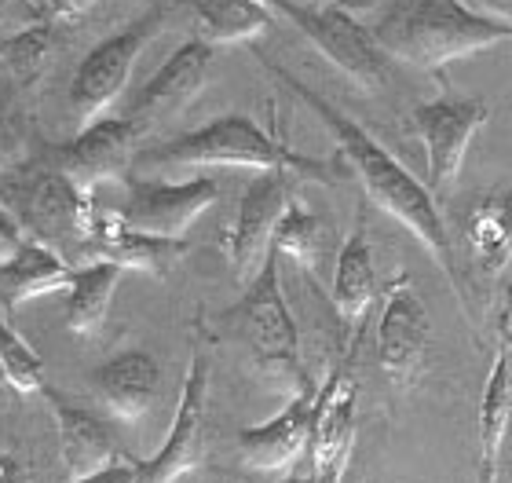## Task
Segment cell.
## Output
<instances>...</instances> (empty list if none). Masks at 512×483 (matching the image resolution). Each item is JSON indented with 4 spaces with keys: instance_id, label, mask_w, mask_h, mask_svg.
Returning a JSON list of instances; mask_svg holds the SVG:
<instances>
[{
    "instance_id": "obj_1",
    "label": "cell",
    "mask_w": 512,
    "mask_h": 483,
    "mask_svg": "<svg viewBox=\"0 0 512 483\" xmlns=\"http://www.w3.org/2000/svg\"><path fill=\"white\" fill-rule=\"evenodd\" d=\"M256 59H260V66L275 77L278 85H286L289 92H293L308 110H315V118L333 132L337 151H341L344 161L355 169L366 198H370L377 209H384L388 216H395V220L436 257L443 275H447L454 286H461V271H458V260H454V238H450L447 220L439 213V202H436V194L428 191V183L414 180L403 161L384 151L363 125H355L344 110H337L330 99H322L315 88H308L300 77L289 74L286 66H278L271 55L256 52Z\"/></svg>"
},
{
    "instance_id": "obj_2",
    "label": "cell",
    "mask_w": 512,
    "mask_h": 483,
    "mask_svg": "<svg viewBox=\"0 0 512 483\" xmlns=\"http://www.w3.org/2000/svg\"><path fill=\"white\" fill-rule=\"evenodd\" d=\"M374 37L388 59L417 70H439L512 41V26L483 15L465 0H392L377 19Z\"/></svg>"
},
{
    "instance_id": "obj_3",
    "label": "cell",
    "mask_w": 512,
    "mask_h": 483,
    "mask_svg": "<svg viewBox=\"0 0 512 483\" xmlns=\"http://www.w3.org/2000/svg\"><path fill=\"white\" fill-rule=\"evenodd\" d=\"M143 165L158 169H213V165H235V169H286L300 180L311 183H333L341 176L337 161L308 158L293 151L286 140L260 129L246 114H224L194 132H183L176 140L161 143L150 154H143Z\"/></svg>"
},
{
    "instance_id": "obj_4",
    "label": "cell",
    "mask_w": 512,
    "mask_h": 483,
    "mask_svg": "<svg viewBox=\"0 0 512 483\" xmlns=\"http://www.w3.org/2000/svg\"><path fill=\"white\" fill-rule=\"evenodd\" d=\"M278 260H282V253L271 246L264 268L256 271V279L246 286L238 308L227 319L238 326V337L253 355L256 370L275 388L293 396L308 385L311 377L304 374V363H300V333L297 319L286 304V293H282Z\"/></svg>"
},
{
    "instance_id": "obj_5",
    "label": "cell",
    "mask_w": 512,
    "mask_h": 483,
    "mask_svg": "<svg viewBox=\"0 0 512 483\" xmlns=\"http://www.w3.org/2000/svg\"><path fill=\"white\" fill-rule=\"evenodd\" d=\"M8 202V209H15V216H19V224L52 249L66 246V242L85 249L96 238L99 220H103L96 205V191L77 187L59 165L15 183Z\"/></svg>"
},
{
    "instance_id": "obj_6",
    "label": "cell",
    "mask_w": 512,
    "mask_h": 483,
    "mask_svg": "<svg viewBox=\"0 0 512 483\" xmlns=\"http://www.w3.org/2000/svg\"><path fill=\"white\" fill-rule=\"evenodd\" d=\"M165 22V8H150L147 15H139L136 22H128L125 30H118L114 37L99 41L92 52L81 59L74 81H70V110H74L77 125L85 129L92 121H99L107 114V107L125 92L132 66L143 55V48L150 44V37L161 30Z\"/></svg>"
},
{
    "instance_id": "obj_7",
    "label": "cell",
    "mask_w": 512,
    "mask_h": 483,
    "mask_svg": "<svg viewBox=\"0 0 512 483\" xmlns=\"http://www.w3.org/2000/svg\"><path fill=\"white\" fill-rule=\"evenodd\" d=\"M271 4L319 48L322 59H330L344 77H352L355 85H384L388 52L377 44L374 30H366L355 15H348L337 4H319V8H304V4H293V0H271Z\"/></svg>"
},
{
    "instance_id": "obj_8",
    "label": "cell",
    "mask_w": 512,
    "mask_h": 483,
    "mask_svg": "<svg viewBox=\"0 0 512 483\" xmlns=\"http://www.w3.org/2000/svg\"><path fill=\"white\" fill-rule=\"evenodd\" d=\"M491 103L480 96H439L432 103H421L410 114L417 140L425 143L428 158V191L436 194V202H447L454 194L465 151L472 136L487 125Z\"/></svg>"
},
{
    "instance_id": "obj_9",
    "label": "cell",
    "mask_w": 512,
    "mask_h": 483,
    "mask_svg": "<svg viewBox=\"0 0 512 483\" xmlns=\"http://www.w3.org/2000/svg\"><path fill=\"white\" fill-rule=\"evenodd\" d=\"M428 344H432V319L410 286V275L388 286L384 308L377 319V363L395 392H410L428 370Z\"/></svg>"
},
{
    "instance_id": "obj_10",
    "label": "cell",
    "mask_w": 512,
    "mask_h": 483,
    "mask_svg": "<svg viewBox=\"0 0 512 483\" xmlns=\"http://www.w3.org/2000/svg\"><path fill=\"white\" fill-rule=\"evenodd\" d=\"M300 176L286 169H271L260 172L253 183L246 187L242 202H238L235 224L227 231V260H231V271H235L238 282H253L256 271L264 268L267 253H271V238H275V227L286 213L289 198H293V183Z\"/></svg>"
},
{
    "instance_id": "obj_11",
    "label": "cell",
    "mask_w": 512,
    "mask_h": 483,
    "mask_svg": "<svg viewBox=\"0 0 512 483\" xmlns=\"http://www.w3.org/2000/svg\"><path fill=\"white\" fill-rule=\"evenodd\" d=\"M355 344L344 348V359L333 366L326 381L319 385V403H315V425H311V476L315 483H341L348 458L355 447V377L352 359Z\"/></svg>"
},
{
    "instance_id": "obj_12",
    "label": "cell",
    "mask_w": 512,
    "mask_h": 483,
    "mask_svg": "<svg viewBox=\"0 0 512 483\" xmlns=\"http://www.w3.org/2000/svg\"><path fill=\"white\" fill-rule=\"evenodd\" d=\"M128 194L118 216L128 227L147 231L161 238H183L191 224L205 209H213L220 198V187L209 176H194L183 183H158V180H125Z\"/></svg>"
},
{
    "instance_id": "obj_13",
    "label": "cell",
    "mask_w": 512,
    "mask_h": 483,
    "mask_svg": "<svg viewBox=\"0 0 512 483\" xmlns=\"http://www.w3.org/2000/svg\"><path fill=\"white\" fill-rule=\"evenodd\" d=\"M205 392H209V359L194 352L187 377H183L180 407L172 418V429L161 443V451L147 462H139L136 483H176L194 473L205 458Z\"/></svg>"
},
{
    "instance_id": "obj_14",
    "label": "cell",
    "mask_w": 512,
    "mask_h": 483,
    "mask_svg": "<svg viewBox=\"0 0 512 483\" xmlns=\"http://www.w3.org/2000/svg\"><path fill=\"white\" fill-rule=\"evenodd\" d=\"M139 136L143 129L132 118H99L66 143L59 154V169L85 191H96L99 183L125 180Z\"/></svg>"
},
{
    "instance_id": "obj_15",
    "label": "cell",
    "mask_w": 512,
    "mask_h": 483,
    "mask_svg": "<svg viewBox=\"0 0 512 483\" xmlns=\"http://www.w3.org/2000/svg\"><path fill=\"white\" fill-rule=\"evenodd\" d=\"M315 403H319V385H308L293 392L286 410L278 418L238 432V454L256 473H282L297 462L300 451L311 443V425H315Z\"/></svg>"
},
{
    "instance_id": "obj_16",
    "label": "cell",
    "mask_w": 512,
    "mask_h": 483,
    "mask_svg": "<svg viewBox=\"0 0 512 483\" xmlns=\"http://www.w3.org/2000/svg\"><path fill=\"white\" fill-rule=\"evenodd\" d=\"M44 399L52 407L55 432H59V458H63L66 483L88 480V476L103 473V469L125 458L118 436H114V425L107 418L66 403L63 396H55L52 388H44Z\"/></svg>"
},
{
    "instance_id": "obj_17",
    "label": "cell",
    "mask_w": 512,
    "mask_h": 483,
    "mask_svg": "<svg viewBox=\"0 0 512 483\" xmlns=\"http://www.w3.org/2000/svg\"><path fill=\"white\" fill-rule=\"evenodd\" d=\"M209 63H213V44L202 41V37L183 41L180 48L161 63L158 74L143 85V92L136 96V103H132V110H128L125 118L136 121L139 129H147L154 121L183 110L198 96V88L205 85Z\"/></svg>"
},
{
    "instance_id": "obj_18",
    "label": "cell",
    "mask_w": 512,
    "mask_h": 483,
    "mask_svg": "<svg viewBox=\"0 0 512 483\" xmlns=\"http://www.w3.org/2000/svg\"><path fill=\"white\" fill-rule=\"evenodd\" d=\"M88 385L118 425H139L158 399L161 366L143 348H128V352L110 355L107 363L96 366L88 374Z\"/></svg>"
},
{
    "instance_id": "obj_19",
    "label": "cell",
    "mask_w": 512,
    "mask_h": 483,
    "mask_svg": "<svg viewBox=\"0 0 512 483\" xmlns=\"http://www.w3.org/2000/svg\"><path fill=\"white\" fill-rule=\"evenodd\" d=\"M187 249H191L187 238H161V235H147V231H136L114 209V213H103L96 238L81 249V264L114 260L125 271H147V275L165 279L187 257Z\"/></svg>"
},
{
    "instance_id": "obj_20",
    "label": "cell",
    "mask_w": 512,
    "mask_h": 483,
    "mask_svg": "<svg viewBox=\"0 0 512 483\" xmlns=\"http://www.w3.org/2000/svg\"><path fill=\"white\" fill-rule=\"evenodd\" d=\"M509 312L502 319V344L494 355V366L487 374L480 399V465H476V483H498L502 473V451L512 421V341H509Z\"/></svg>"
},
{
    "instance_id": "obj_21",
    "label": "cell",
    "mask_w": 512,
    "mask_h": 483,
    "mask_svg": "<svg viewBox=\"0 0 512 483\" xmlns=\"http://www.w3.org/2000/svg\"><path fill=\"white\" fill-rule=\"evenodd\" d=\"M374 304V242H370V224L359 213L352 235L344 238L341 253H337V268H333V308L341 315L348 344H355L359 326Z\"/></svg>"
},
{
    "instance_id": "obj_22",
    "label": "cell",
    "mask_w": 512,
    "mask_h": 483,
    "mask_svg": "<svg viewBox=\"0 0 512 483\" xmlns=\"http://www.w3.org/2000/svg\"><path fill=\"white\" fill-rule=\"evenodd\" d=\"M77 268L66 264L48 242L41 238H26L19 257L0 268V304L15 312L22 304L48 297V293H66L74 282Z\"/></svg>"
},
{
    "instance_id": "obj_23",
    "label": "cell",
    "mask_w": 512,
    "mask_h": 483,
    "mask_svg": "<svg viewBox=\"0 0 512 483\" xmlns=\"http://www.w3.org/2000/svg\"><path fill=\"white\" fill-rule=\"evenodd\" d=\"M465 249L472 271L498 279L512 260V191L487 194L465 216Z\"/></svg>"
},
{
    "instance_id": "obj_24",
    "label": "cell",
    "mask_w": 512,
    "mask_h": 483,
    "mask_svg": "<svg viewBox=\"0 0 512 483\" xmlns=\"http://www.w3.org/2000/svg\"><path fill=\"white\" fill-rule=\"evenodd\" d=\"M125 268L114 260H92V264H77V275L66 290V330L74 337H96L103 330Z\"/></svg>"
},
{
    "instance_id": "obj_25",
    "label": "cell",
    "mask_w": 512,
    "mask_h": 483,
    "mask_svg": "<svg viewBox=\"0 0 512 483\" xmlns=\"http://www.w3.org/2000/svg\"><path fill=\"white\" fill-rule=\"evenodd\" d=\"M194 19H198V37L216 44L253 41L256 33L271 26V11L264 0H191Z\"/></svg>"
},
{
    "instance_id": "obj_26",
    "label": "cell",
    "mask_w": 512,
    "mask_h": 483,
    "mask_svg": "<svg viewBox=\"0 0 512 483\" xmlns=\"http://www.w3.org/2000/svg\"><path fill=\"white\" fill-rule=\"evenodd\" d=\"M52 30H55L52 19H37L0 44V74H4L8 85L15 88L37 85V77L44 74V66L52 59V48H55Z\"/></svg>"
},
{
    "instance_id": "obj_27",
    "label": "cell",
    "mask_w": 512,
    "mask_h": 483,
    "mask_svg": "<svg viewBox=\"0 0 512 483\" xmlns=\"http://www.w3.org/2000/svg\"><path fill=\"white\" fill-rule=\"evenodd\" d=\"M271 246H275L282 257L293 260L297 268L319 271L322 249H326V227H322L319 216L311 213L300 198H289L286 213H282V220H278V227H275Z\"/></svg>"
},
{
    "instance_id": "obj_28",
    "label": "cell",
    "mask_w": 512,
    "mask_h": 483,
    "mask_svg": "<svg viewBox=\"0 0 512 483\" xmlns=\"http://www.w3.org/2000/svg\"><path fill=\"white\" fill-rule=\"evenodd\" d=\"M0 370L8 377V388L19 396H37L48 388L44 385V359L4 319H0Z\"/></svg>"
},
{
    "instance_id": "obj_29",
    "label": "cell",
    "mask_w": 512,
    "mask_h": 483,
    "mask_svg": "<svg viewBox=\"0 0 512 483\" xmlns=\"http://www.w3.org/2000/svg\"><path fill=\"white\" fill-rule=\"evenodd\" d=\"M26 246V227L19 224V216L0 205V268L19 257V249Z\"/></svg>"
},
{
    "instance_id": "obj_30",
    "label": "cell",
    "mask_w": 512,
    "mask_h": 483,
    "mask_svg": "<svg viewBox=\"0 0 512 483\" xmlns=\"http://www.w3.org/2000/svg\"><path fill=\"white\" fill-rule=\"evenodd\" d=\"M44 4V19L52 22H77L81 15L96 8L99 0H41Z\"/></svg>"
},
{
    "instance_id": "obj_31",
    "label": "cell",
    "mask_w": 512,
    "mask_h": 483,
    "mask_svg": "<svg viewBox=\"0 0 512 483\" xmlns=\"http://www.w3.org/2000/svg\"><path fill=\"white\" fill-rule=\"evenodd\" d=\"M136 480H139V458L125 454L118 465H110L103 473L88 476V480H77V483H136Z\"/></svg>"
},
{
    "instance_id": "obj_32",
    "label": "cell",
    "mask_w": 512,
    "mask_h": 483,
    "mask_svg": "<svg viewBox=\"0 0 512 483\" xmlns=\"http://www.w3.org/2000/svg\"><path fill=\"white\" fill-rule=\"evenodd\" d=\"M465 4H472V8L483 11V15H491V19L509 22L512 26V0H465Z\"/></svg>"
},
{
    "instance_id": "obj_33",
    "label": "cell",
    "mask_w": 512,
    "mask_h": 483,
    "mask_svg": "<svg viewBox=\"0 0 512 483\" xmlns=\"http://www.w3.org/2000/svg\"><path fill=\"white\" fill-rule=\"evenodd\" d=\"M19 465H15V458H8V454H0V483H15L19 480Z\"/></svg>"
},
{
    "instance_id": "obj_34",
    "label": "cell",
    "mask_w": 512,
    "mask_h": 483,
    "mask_svg": "<svg viewBox=\"0 0 512 483\" xmlns=\"http://www.w3.org/2000/svg\"><path fill=\"white\" fill-rule=\"evenodd\" d=\"M282 483H315V476H289V480Z\"/></svg>"
},
{
    "instance_id": "obj_35",
    "label": "cell",
    "mask_w": 512,
    "mask_h": 483,
    "mask_svg": "<svg viewBox=\"0 0 512 483\" xmlns=\"http://www.w3.org/2000/svg\"><path fill=\"white\" fill-rule=\"evenodd\" d=\"M4 388H8V377H4V370H0V392H4Z\"/></svg>"
},
{
    "instance_id": "obj_36",
    "label": "cell",
    "mask_w": 512,
    "mask_h": 483,
    "mask_svg": "<svg viewBox=\"0 0 512 483\" xmlns=\"http://www.w3.org/2000/svg\"><path fill=\"white\" fill-rule=\"evenodd\" d=\"M15 483H30V480H26V473H19V480H15Z\"/></svg>"
}]
</instances>
